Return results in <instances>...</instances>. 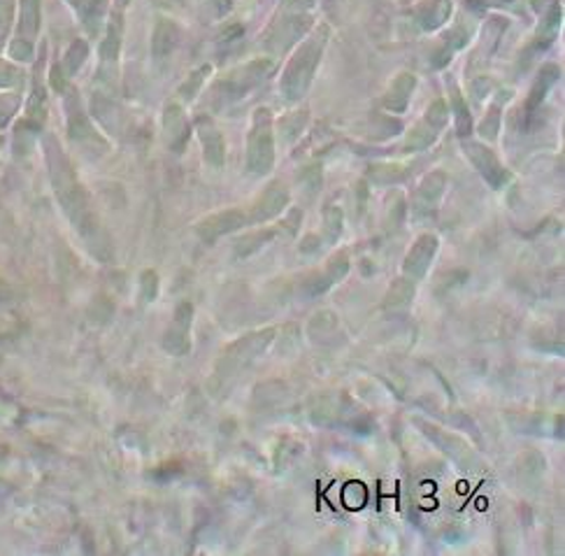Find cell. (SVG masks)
<instances>
[{
    "label": "cell",
    "mask_w": 565,
    "mask_h": 556,
    "mask_svg": "<svg viewBox=\"0 0 565 556\" xmlns=\"http://www.w3.org/2000/svg\"><path fill=\"white\" fill-rule=\"evenodd\" d=\"M323 45H327V28L317 30L315 36L300 47L296 59L291 61L288 71L284 75V91L288 94V98H298L307 89V84L312 82L315 69L323 52Z\"/></svg>",
    "instance_id": "obj_1"
},
{
    "label": "cell",
    "mask_w": 565,
    "mask_h": 556,
    "mask_svg": "<svg viewBox=\"0 0 565 556\" xmlns=\"http://www.w3.org/2000/svg\"><path fill=\"white\" fill-rule=\"evenodd\" d=\"M249 163L256 168V173H266L272 163V136L268 110H261L259 116H256V126L249 138Z\"/></svg>",
    "instance_id": "obj_2"
},
{
    "label": "cell",
    "mask_w": 565,
    "mask_h": 556,
    "mask_svg": "<svg viewBox=\"0 0 565 556\" xmlns=\"http://www.w3.org/2000/svg\"><path fill=\"white\" fill-rule=\"evenodd\" d=\"M435 247H438V240L433 238V235H423V238H419V243L407 257V265H405L407 273L421 275L426 271V265L431 263V259L435 255Z\"/></svg>",
    "instance_id": "obj_3"
}]
</instances>
